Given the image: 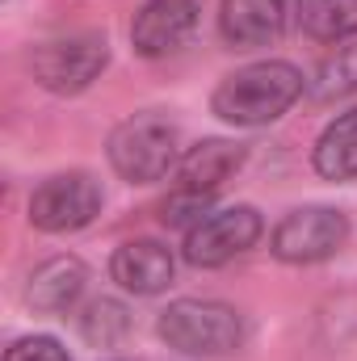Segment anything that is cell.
Wrapping results in <instances>:
<instances>
[{"mask_svg": "<svg viewBox=\"0 0 357 361\" xmlns=\"http://www.w3.org/2000/svg\"><path fill=\"white\" fill-rule=\"evenodd\" d=\"M303 89H307V80L294 63L257 59V63H244L214 85L210 109L227 126H269L303 97Z\"/></svg>", "mask_w": 357, "mask_h": 361, "instance_id": "cell-1", "label": "cell"}, {"mask_svg": "<svg viewBox=\"0 0 357 361\" xmlns=\"http://www.w3.org/2000/svg\"><path fill=\"white\" fill-rule=\"evenodd\" d=\"M248 160V147L244 143H231V139H202L193 147H185L177 173H173V189L160 206V219L164 227H193L210 214L219 189L236 177Z\"/></svg>", "mask_w": 357, "mask_h": 361, "instance_id": "cell-2", "label": "cell"}, {"mask_svg": "<svg viewBox=\"0 0 357 361\" xmlns=\"http://www.w3.org/2000/svg\"><path fill=\"white\" fill-rule=\"evenodd\" d=\"M156 332L169 349H177L185 357H231L244 336L248 324L231 302L219 298H177L160 311Z\"/></svg>", "mask_w": 357, "mask_h": 361, "instance_id": "cell-3", "label": "cell"}, {"mask_svg": "<svg viewBox=\"0 0 357 361\" xmlns=\"http://www.w3.org/2000/svg\"><path fill=\"white\" fill-rule=\"evenodd\" d=\"M105 156H109V169L131 185H156L169 173H177L181 156V126L169 122L164 114L147 109V114H135L126 122H118L109 130V143H105Z\"/></svg>", "mask_w": 357, "mask_h": 361, "instance_id": "cell-4", "label": "cell"}, {"mask_svg": "<svg viewBox=\"0 0 357 361\" xmlns=\"http://www.w3.org/2000/svg\"><path fill=\"white\" fill-rule=\"evenodd\" d=\"M349 244V214L337 206H294L277 219L269 248L286 265H320Z\"/></svg>", "mask_w": 357, "mask_h": 361, "instance_id": "cell-5", "label": "cell"}, {"mask_svg": "<svg viewBox=\"0 0 357 361\" xmlns=\"http://www.w3.org/2000/svg\"><path fill=\"white\" fill-rule=\"evenodd\" d=\"M109 68V42L101 34H68V38H51L38 42L30 55V72L34 85L55 97H76L85 92Z\"/></svg>", "mask_w": 357, "mask_h": 361, "instance_id": "cell-6", "label": "cell"}, {"mask_svg": "<svg viewBox=\"0 0 357 361\" xmlns=\"http://www.w3.org/2000/svg\"><path fill=\"white\" fill-rule=\"evenodd\" d=\"M261 235H265V219L257 206H244V202L223 206L185 231V261L193 269H223L248 248H257Z\"/></svg>", "mask_w": 357, "mask_h": 361, "instance_id": "cell-7", "label": "cell"}, {"mask_svg": "<svg viewBox=\"0 0 357 361\" xmlns=\"http://www.w3.org/2000/svg\"><path fill=\"white\" fill-rule=\"evenodd\" d=\"M101 206L105 193L92 173H55L30 193V223L47 235H72L89 227Z\"/></svg>", "mask_w": 357, "mask_h": 361, "instance_id": "cell-8", "label": "cell"}, {"mask_svg": "<svg viewBox=\"0 0 357 361\" xmlns=\"http://www.w3.org/2000/svg\"><path fill=\"white\" fill-rule=\"evenodd\" d=\"M198 0H147L131 21V47L143 59L177 55L198 30Z\"/></svg>", "mask_w": 357, "mask_h": 361, "instance_id": "cell-9", "label": "cell"}, {"mask_svg": "<svg viewBox=\"0 0 357 361\" xmlns=\"http://www.w3.org/2000/svg\"><path fill=\"white\" fill-rule=\"evenodd\" d=\"M219 34L236 51H261L286 34V0H223Z\"/></svg>", "mask_w": 357, "mask_h": 361, "instance_id": "cell-10", "label": "cell"}, {"mask_svg": "<svg viewBox=\"0 0 357 361\" xmlns=\"http://www.w3.org/2000/svg\"><path fill=\"white\" fill-rule=\"evenodd\" d=\"M173 273H177V261L160 240H126L109 257V277L126 294H139V298L169 290Z\"/></svg>", "mask_w": 357, "mask_h": 361, "instance_id": "cell-11", "label": "cell"}, {"mask_svg": "<svg viewBox=\"0 0 357 361\" xmlns=\"http://www.w3.org/2000/svg\"><path fill=\"white\" fill-rule=\"evenodd\" d=\"M89 269L76 257H51L25 277V307L42 311V315H63L80 302Z\"/></svg>", "mask_w": 357, "mask_h": 361, "instance_id": "cell-12", "label": "cell"}, {"mask_svg": "<svg viewBox=\"0 0 357 361\" xmlns=\"http://www.w3.org/2000/svg\"><path fill=\"white\" fill-rule=\"evenodd\" d=\"M311 169L324 180H337V185L341 180H357V105L337 114L320 130V139L311 147Z\"/></svg>", "mask_w": 357, "mask_h": 361, "instance_id": "cell-13", "label": "cell"}, {"mask_svg": "<svg viewBox=\"0 0 357 361\" xmlns=\"http://www.w3.org/2000/svg\"><path fill=\"white\" fill-rule=\"evenodd\" d=\"M298 30L324 47H345L357 34V0H294Z\"/></svg>", "mask_w": 357, "mask_h": 361, "instance_id": "cell-14", "label": "cell"}, {"mask_svg": "<svg viewBox=\"0 0 357 361\" xmlns=\"http://www.w3.org/2000/svg\"><path fill=\"white\" fill-rule=\"evenodd\" d=\"M307 89H311L315 101H324V105H328V101H341V97H353L357 92V42L332 47V51L315 63Z\"/></svg>", "mask_w": 357, "mask_h": 361, "instance_id": "cell-15", "label": "cell"}, {"mask_svg": "<svg viewBox=\"0 0 357 361\" xmlns=\"http://www.w3.org/2000/svg\"><path fill=\"white\" fill-rule=\"evenodd\" d=\"M76 324H80V336L89 345H97V349H109V345H118L131 332V315H126V307L118 298H92L89 307L76 315Z\"/></svg>", "mask_w": 357, "mask_h": 361, "instance_id": "cell-16", "label": "cell"}, {"mask_svg": "<svg viewBox=\"0 0 357 361\" xmlns=\"http://www.w3.org/2000/svg\"><path fill=\"white\" fill-rule=\"evenodd\" d=\"M4 361H72L55 336H21L4 349Z\"/></svg>", "mask_w": 357, "mask_h": 361, "instance_id": "cell-17", "label": "cell"}]
</instances>
